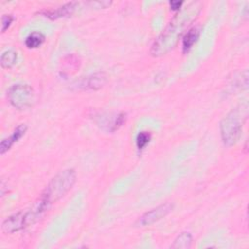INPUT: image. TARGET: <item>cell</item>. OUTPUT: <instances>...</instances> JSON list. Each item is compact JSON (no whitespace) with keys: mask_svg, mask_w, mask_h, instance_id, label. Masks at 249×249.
I'll use <instances>...</instances> for the list:
<instances>
[{"mask_svg":"<svg viewBox=\"0 0 249 249\" xmlns=\"http://www.w3.org/2000/svg\"><path fill=\"white\" fill-rule=\"evenodd\" d=\"M199 11L200 3L193 2L181 13L175 15L166 28L153 43L150 53L153 56H161L173 49L185 28L197 17Z\"/></svg>","mask_w":249,"mask_h":249,"instance_id":"cell-1","label":"cell"},{"mask_svg":"<svg viewBox=\"0 0 249 249\" xmlns=\"http://www.w3.org/2000/svg\"><path fill=\"white\" fill-rule=\"evenodd\" d=\"M247 117V107L232 109L220 123V133L224 144L228 147L234 145L240 138L244 120Z\"/></svg>","mask_w":249,"mask_h":249,"instance_id":"cell-2","label":"cell"},{"mask_svg":"<svg viewBox=\"0 0 249 249\" xmlns=\"http://www.w3.org/2000/svg\"><path fill=\"white\" fill-rule=\"evenodd\" d=\"M76 172L72 168L59 171L47 185L41 196L52 205L61 198L75 184Z\"/></svg>","mask_w":249,"mask_h":249,"instance_id":"cell-3","label":"cell"},{"mask_svg":"<svg viewBox=\"0 0 249 249\" xmlns=\"http://www.w3.org/2000/svg\"><path fill=\"white\" fill-rule=\"evenodd\" d=\"M7 96L10 103L18 110L27 109L34 103V91L26 84L13 85L7 92Z\"/></svg>","mask_w":249,"mask_h":249,"instance_id":"cell-4","label":"cell"},{"mask_svg":"<svg viewBox=\"0 0 249 249\" xmlns=\"http://www.w3.org/2000/svg\"><path fill=\"white\" fill-rule=\"evenodd\" d=\"M173 208V204L170 202H165L163 204H160L150 211L144 213L139 219H138V225L145 227L150 226L162 218H164Z\"/></svg>","mask_w":249,"mask_h":249,"instance_id":"cell-5","label":"cell"},{"mask_svg":"<svg viewBox=\"0 0 249 249\" xmlns=\"http://www.w3.org/2000/svg\"><path fill=\"white\" fill-rule=\"evenodd\" d=\"M100 121L97 122L98 125H100L106 131L114 132L118 130L126 120V114L124 112L117 113V114H109V115H102V117H98Z\"/></svg>","mask_w":249,"mask_h":249,"instance_id":"cell-6","label":"cell"},{"mask_svg":"<svg viewBox=\"0 0 249 249\" xmlns=\"http://www.w3.org/2000/svg\"><path fill=\"white\" fill-rule=\"evenodd\" d=\"M26 227L24 212L19 211L8 217L2 223V231L6 233H13Z\"/></svg>","mask_w":249,"mask_h":249,"instance_id":"cell-7","label":"cell"},{"mask_svg":"<svg viewBox=\"0 0 249 249\" xmlns=\"http://www.w3.org/2000/svg\"><path fill=\"white\" fill-rule=\"evenodd\" d=\"M26 130H27L26 124H21L13 131V133L9 137L3 139L0 143V154L4 155L7 151H9L11 147L25 134Z\"/></svg>","mask_w":249,"mask_h":249,"instance_id":"cell-8","label":"cell"},{"mask_svg":"<svg viewBox=\"0 0 249 249\" xmlns=\"http://www.w3.org/2000/svg\"><path fill=\"white\" fill-rule=\"evenodd\" d=\"M77 5H78L77 2H69V3L64 4L63 6L56 8V9L48 10V11H44L41 13L45 17H47L51 19H57L60 18H65V17L71 16L74 13Z\"/></svg>","mask_w":249,"mask_h":249,"instance_id":"cell-9","label":"cell"},{"mask_svg":"<svg viewBox=\"0 0 249 249\" xmlns=\"http://www.w3.org/2000/svg\"><path fill=\"white\" fill-rule=\"evenodd\" d=\"M106 83V76L104 73H95L83 79L79 83V87L83 89H98Z\"/></svg>","mask_w":249,"mask_h":249,"instance_id":"cell-10","label":"cell"},{"mask_svg":"<svg viewBox=\"0 0 249 249\" xmlns=\"http://www.w3.org/2000/svg\"><path fill=\"white\" fill-rule=\"evenodd\" d=\"M199 33H200V30L198 27H193L186 33L182 41V48L184 53L188 52L193 47V45L197 41L199 37Z\"/></svg>","mask_w":249,"mask_h":249,"instance_id":"cell-11","label":"cell"},{"mask_svg":"<svg viewBox=\"0 0 249 249\" xmlns=\"http://www.w3.org/2000/svg\"><path fill=\"white\" fill-rule=\"evenodd\" d=\"M193 236L190 232H181L170 246L172 249H189L192 246Z\"/></svg>","mask_w":249,"mask_h":249,"instance_id":"cell-12","label":"cell"},{"mask_svg":"<svg viewBox=\"0 0 249 249\" xmlns=\"http://www.w3.org/2000/svg\"><path fill=\"white\" fill-rule=\"evenodd\" d=\"M45 42V35L39 31L31 32L25 39V46L28 49L39 48Z\"/></svg>","mask_w":249,"mask_h":249,"instance_id":"cell-13","label":"cell"},{"mask_svg":"<svg viewBox=\"0 0 249 249\" xmlns=\"http://www.w3.org/2000/svg\"><path fill=\"white\" fill-rule=\"evenodd\" d=\"M17 60H18L17 52L14 50H8L1 54L0 64L3 68H11L17 63Z\"/></svg>","mask_w":249,"mask_h":249,"instance_id":"cell-14","label":"cell"},{"mask_svg":"<svg viewBox=\"0 0 249 249\" xmlns=\"http://www.w3.org/2000/svg\"><path fill=\"white\" fill-rule=\"evenodd\" d=\"M151 140V133L148 131H140L137 135H136V147L139 150L144 149L150 142Z\"/></svg>","mask_w":249,"mask_h":249,"instance_id":"cell-15","label":"cell"},{"mask_svg":"<svg viewBox=\"0 0 249 249\" xmlns=\"http://www.w3.org/2000/svg\"><path fill=\"white\" fill-rule=\"evenodd\" d=\"M14 20V17L12 15H3L2 16V28H1V31L2 32H5L11 25V23L13 22Z\"/></svg>","mask_w":249,"mask_h":249,"instance_id":"cell-16","label":"cell"},{"mask_svg":"<svg viewBox=\"0 0 249 249\" xmlns=\"http://www.w3.org/2000/svg\"><path fill=\"white\" fill-rule=\"evenodd\" d=\"M183 3H184L183 1H170V2H169L170 9H171L172 11H177V10H179V9L182 7Z\"/></svg>","mask_w":249,"mask_h":249,"instance_id":"cell-17","label":"cell"}]
</instances>
